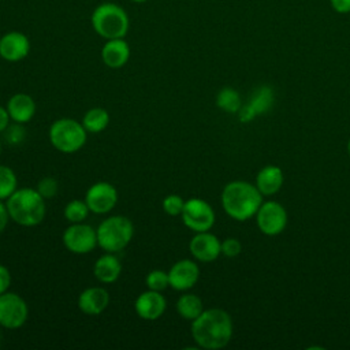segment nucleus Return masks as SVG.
Wrapping results in <instances>:
<instances>
[{"instance_id":"nucleus-4","label":"nucleus","mask_w":350,"mask_h":350,"mask_svg":"<svg viewBox=\"0 0 350 350\" xmlns=\"http://www.w3.org/2000/svg\"><path fill=\"white\" fill-rule=\"evenodd\" d=\"M90 25L96 34L104 40L124 38L130 29V18L127 11L118 3L104 1L93 10Z\"/></svg>"},{"instance_id":"nucleus-13","label":"nucleus","mask_w":350,"mask_h":350,"mask_svg":"<svg viewBox=\"0 0 350 350\" xmlns=\"http://www.w3.org/2000/svg\"><path fill=\"white\" fill-rule=\"evenodd\" d=\"M189 250L194 260L212 262L221 254V241L209 231L196 232L189 242Z\"/></svg>"},{"instance_id":"nucleus-26","label":"nucleus","mask_w":350,"mask_h":350,"mask_svg":"<svg viewBox=\"0 0 350 350\" xmlns=\"http://www.w3.org/2000/svg\"><path fill=\"white\" fill-rule=\"evenodd\" d=\"M90 209L85 200H71L64 206V217L70 223H82L86 220Z\"/></svg>"},{"instance_id":"nucleus-7","label":"nucleus","mask_w":350,"mask_h":350,"mask_svg":"<svg viewBox=\"0 0 350 350\" xmlns=\"http://www.w3.org/2000/svg\"><path fill=\"white\" fill-rule=\"evenodd\" d=\"M183 224L194 232L209 231L215 224V211L204 200L193 197L185 201L180 213Z\"/></svg>"},{"instance_id":"nucleus-15","label":"nucleus","mask_w":350,"mask_h":350,"mask_svg":"<svg viewBox=\"0 0 350 350\" xmlns=\"http://www.w3.org/2000/svg\"><path fill=\"white\" fill-rule=\"evenodd\" d=\"M275 101V94L271 86H260L250 97V100L241 107V109L238 111V116L239 120L242 123H247L250 120H253L256 116L262 115L265 112L269 111V108L272 107Z\"/></svg>"},{"instance_id":"nucleus-20","label":"nucleus","mask_w":350,"mask_h":350,"mask_svg":"<svg viewBox=\"0 0 350 350\" xmlns=\"http://www.w3.org/2000/svg\"><path fill=\"white\" fill-rule=\"evenodd\" d=\"M93 273L100 283H104V284L113 283L119 279L122 273V262L115 256V253L107 252L96 260L93 265Z\"/></svg>"},{"instance_id":"nucleus-29","label":"nucleus","mask_w":350,"mask_h":350,"mask_svg":"<svg viewBox=\"0 0 350 350\" xmlns=\"http://www.w3.org/2000/svg\"><path fill=\"white\" fill-rule=\"evenodd\" d=\"M36 189H37V191L41 194L42 198L51 200V198H53V197L57 194V191H59V183H57V180H56L55 178H52V176H44V178H41V179L38 180Z\"/></svg>"},{"instance_id":"nucleus-14","label":"nucleus","mask_w":350,"mask_h":350,"mask_svg":"<svg viewBox=\"0 0 350 350\" xmlns=\"http://www.w3.org/2000/svg\"><path fill=\"white\" fill-rule=\"evenodd\" d=\"M30 52L29 37L16 30L4 33L0 37V57L10 63H16L27 57Z\"/></svg>"},{"instance_id":"nucleus-11","label":"nucleus","mask_w":350,"mask_h":350,"mask_svg":"<svg viewBox=\"0 0 350 350\" xmlns=\"http://www.w3.org/2000/svg\"><path fill=\"white\" fill-rule=\"evenodd\" d=\"M85 202L96 215L108 213L118 202V190L109 182H96L86 190Z\"/></svg>"},{"instance_id":"nucleus-17","label":"nucleus","mask_w":350,"mask_h":350,"mask_svg":"<svg viewBox=\"0 0 350 350\" xmlns=\"http://www.w3.org/2000/svg\"><path fill=\"white\" fill-rule=\"evenodd\" d=\"M109 304V293L100 286L88 287L78 295L77 305L79 310L89 316H97L103 313Z\"/></svg>"},{"instance_id":"nucleus-19","label":"nucleus","mask_w":350,"mask_h":350,"mask_svg":"<svg viewBox=\"0 0 350 350\" xmlns=\"http://www.w3.org/2000/svg\"><path fill=\"white\" fill-rule=\"evenodd\" d=\"M5 108L12 122L25 124V123H29L36 115L37 105L30 94L16 93L10 97Z\"/></svg>"},{"instance_id":"nucleus-3","label":"nucleus","mask_w":350,"mask_h":350,"mask_svg":"<svg viewBox=\"0 0 350 350\" xmlns=\"http://www.w3.org/2000/svg\"><path fill=\"white\" fill-rule=\"evenodd\" d=\"M45 201L37 189L22 187L5 200V206L12 221L23 227H34L45 217Z\"/></svg>"},{"instance_id":"nucleus-8","label":"nucleus","mask_w":350,"mask_h":350,"mask_svg":"<svg viewBox=\"0 0 350 350\" xmlns=\"http://www.w3.org/2000/svg\"><path fill=\"white\" fill-rule=\"evenodd\" d=\"M27 302L16 293L0 294V325L7 329H18L27 321Z\"/></svg>"},{"instance_id":"nucleus-23","label":"nucleus","mask_w":350,"mask_h":350,"mask_svg":"<svg viewBox=\"0 0 350 350\" xmlns=\"http://www.w3.org/2000/svg\"><path fill=\"white\" fill-rule=\"evenodd\" d=\"M108 123H109V113L107 112V109L101 107H94L88 109L82 118V124L85 130L93 134L104 131Z\"/></svg>"},{"instance_id":"nucleus-31","label":"nucleus","mask_w":350,"mask_h":350,"mask_svg":"<svg viewBox=\"0 0 350 350\" xmlns=\"http://www.w3.org/2000/svg\"><path fill=\"white\" fill-rule=\"evenodd\" d=\"M242 250V245L237 238H226L221 241V254L226 257H237Z\"/></svg>"},{"instance_id":"nucleus-30","label":"nucleus","mask_w":350,"mask_h":350,"mask_svg":"<svg viewBox=\"0 0 350 350\" xmlns=\"http://www.w3.org/2000/svg\"><path fill=\"white\" fill-rule=\"evenodd\" d=\"M185 200L178 194H168L163 200V209L170 216H179L183 211Z\"/></svg>"},{"instance_id":"nucleus-34","label":"nucleus","mask_w":350,"mask_h":350,"mask_svg":"<svg viewBox=\"0 0 350 350\" xmlns=\"http://www.w3.org/2000/svg\"><path fill=\"white\" fill-rule=\"evenodd\" d=\"M10 215H8V211H7V206L4 204V201L0 200V234L5 230L8 221H10Z\"/></svg>"},{"instance_id":"nucleus-25","label":"nucleus","mask_w":350,"mask_h":350,"mask_svg":"<svg viewBox=\"0 0 350 350\" xmlns=\"http://www.w3.org/2000/svg\"><path fill=\"white\" fill-rule=\"evenodd\" d=\"M18 189V178L11 167L0 164V200L5 201Z\"/></svg>"},{"instance_id":"nucleus-33","label":"nucleus","mask_w":350,"mask_h":350,"mask_svg":"<svg viewBox=\"0 0 350 350\" xmlns=\"http://www.w3.org/2000/svg\"><path fill=\"white\" fill-rule=\"evenodd\" d=\"M331 7L338 14H349L350 12V0H329Z\"/></svg>"},{"instance_id":"nucleus-35","label":"nucleus","mask_w":350,"mask_h":350,"mask_svg":"<svg viewBox=\"0 0 350 350\" xmlns=\"http://www.w3.org/2000/svg\"><path fill=\"white\" fill-rule=\"evenodd\" d=\"M10 120H11V118H10V115H8L7 108L3 107V105H0V134L8 127Z\"/></svg>"},{"instance_id":"nucleus-5","label":"nucleus","mask_w":350,"mask_h":350,"mask_svg":"<svg viewBox=\"0 0 350 350\" xmlns=\"http://www.w3.org/2000/svg\"><path fill=\"white\" fill-rule=\"evenodd\" d=\"M97 232V246L104 252L116 253L123 250L134 235L133 221L122 215H113L104 219L98 227Z\"/></svg>"},{"instance_id":"nucleus-21","label":"nucleus","mask_w":350,"mask_h":350,"mask_svg":"<svg viewBox=\"0 0 350 350\" xmlns=\"http://www.w3.org/2000/svg\"><path fill=\"white\" fill-rule=\"evenodd\" d=\"M284 182V175L280 167L278 165H265L262 167L256 176V186L262 196L276 194Z\"/></svg>"},{"instance_id":"nucleus-32","label":"nucleus","mask_w":350,"mask_h":350,"mask_svg":"<svg viewBox=\"0 0 350 350\" xmlns=\"http://www.w3.org/2000/svg\"><path fill=\"white\" fill-rule=\"evenodd\" d=\"M10 286H11V273L5 265L0 264V294L8 291Z\"/></svg>"},{"instance_id":"nucleus-27","label":"nucleus","mask_w":350,"mask_h":350,"mask_svg":"<svg viewBox=\"0 0 350 350\" xmlns=\"http://www.w3.org/2000/svg\"><path fill=\"white\" fill-rule=\"evenodd\" d=\"M145 284L149 290H154V291L165 290L170 286L168 272H165L163 269L150 271L145 278Z\"/></svg>"},{"instance_id":"nucleus-16","label":"nucleus","mask_w":350,"mask_h":350,"mask_svg":"<svg viewBox=\"0 0 350 350\" xmlns=\"http://www.w3.org/2000/svg\"><path fill=\"white\" fill-rule=\"evenodd\" d=\"M167 308V301L161 291H154V290H146L141 293L135 302H134V309L135 313L142 319L148 321H154L163 316Z\"/></svg>"},{"instance_id":"nucleus-6","label":"nucleus","mask_w":350,"mask_h":350,"mask_svg":"<svg viewBox=\"0 0 350 350\" xmlns=\"http://www.w3.org/2000/svg\"><path fill=\"white\" fill-rule=\"evenodd\" d=\"M49 142L62 153L78 152L88 139V131L82 122L72 118H60L55 120L48 131Z\"/></svg>"},{"instance_id":"nucleus-12","label":"nucleus","mask_w":350,"mask_h":350,"mask_svg":"<svg viewBox=\"0 0 350 350\" xmlns=\"http://www.w3.org/2000/svg\"><path fill=\"white\" fill-rule=\"evenodd\" d=\"M200 279V267L194 260L182 258L172 264L168 271L170 287L176 291H187Z\"/></svg>"},{"instance_id":"nucleus-28","label":"nucleus","mask_w":350,"mask_h":350,"mask_svg":"<svg viewBox=\"0 0 350 350\" xmlns=\"http://www.w3.org/2000/svg\"><path fill=\"white\" fill-rule=\"evenodd\" d=\"M1 135L8 145H19L23 142L26 133L23 124L14 122V124H8V127L1 133Z\"/></svg>"},{"instance_id":"nucleus-9","label":"nucleus","mask_w":350,"mask_h":350,"mask_svg":"<svg viewBox=\"0 0 350 350\" xmlns=\"http://www.w3.org/2000/svg\"><path fill=\"white\" fill-rule=\"evenodd\" d=\"M64 247L74 254H88L97 246L96 228L86 223H70L63 235Z\"/></svg>"},{"instance_id":"nucleus-24","label":"nucleus","mask_w":350,"mask_h":350,"mask_svg":"<svg viewBox=\"0 0 350 350\" xmlns=\"http://www.w3.org/2000/svg\"><path fill=\"white\" fill-rule=\"evenodd\" d=\"M216 105L227 113H238V111L242 107V101L238 90L230 86L221 88L216 96Z\"/></svg>"},{"instance_id":"nucleus-1","label":"nucleus","mask_w":350,"mask_h":350,"mask_svg":"<svg viewBox=\"0 0 350 350\" xmlns=\"http://www.w3.org/2000/svg\"><path fill=\"white\" fill-rule=\"evenodd\" d=\"M191 338L197 347L217 350L226 347L234 332L231 316L220 308L204 309V312L191 321Z\"/></svg>"},{"instance_id":"nucleus-38","label":"nucleus","mask_w":350,"mask_h":350,"mask_svg":"<svg viewBox=\"0 0 350 350\" xmlns=\"http://www.w3.org/2000/svg\"><path fill=\"white\" fill-rule=\"evenodd\" d=\"M1 144L3 142H1V134H0V153H1Z\"/></svg>"},{"instance_id":"nucleus-22","label":"nucleus","mask_w":350,"mask_h":350,"mask_svg":"<svg viewBox=\"0 0 350 350\" xmlns=\"http://www.w3.org/2000/svg\"><path fill=\"white\" fill-rule=\"evenodd\" d=\"M175 309L182 319L193 321L204 312V304L197 294L185 293L178 298L175 304Z\"/></svg>"},{"instance_id":"nucleus-10","label":"nucleus","mask_w":350,"mask_h":350,"mask_svg":"<svg viewBox=\"0 0 350 350\" xmlns=\"http://www.w3.org/2000/svg\"><path fill=\"white\" fill-rule=\"evenodd\" d=\"M256 223L262 234L279 235L287 226V212L278 201H265L256 212Z\"/></svg>"},{"instance_id":"nucleus-37","label":"nucleus","mask_w":350,"mask_h":350,"mask_svg":"<svg viewBox=\"0 0 350 350\" xmlns=\"http://www.w3.org/2000/svg\"><path fill=\"white\" fill-rule=\"evenodd\" d=\"M347 153H349V156H350V139H349V142H347Z\"/></svg>"},{"instance_id":"nucleus-36","label":"nucleus","mask_w":350,"mask_h":350,"mask_svg":"<svg viewBox=\"0 0 350 350\" xmlns=\"http://www.w3.org/2000/svg\"><path fill=\"white\" fill-rule=\"evenodd\" d=\"M130 1H133V3H138V4H141V3H146L148 0H130Z\"/></svg>"},{"instance_id":"nucleus-2","label":"nucleus","mask_w":350,"mask_h":350,"mask_svg":"<svg viewBox=\"0 0 350 350\" xmlns=\"http://www.w3.org/2000/svg\"><path fill=\"white\" fill-rule=\"evenodd\" d=\"M262 204V194L256 185L246 180L228 182L221 191V206L234 220L246 221L256 216Z\"/></svg>"},{"instance_id":"nucleus-18","label":"nucleus","mask_w":350,"mask_h":350,"mask_svg":"<svg viewBox=\"0 0 350 350\" xmlns=\"http://www.w3.org/2000/svg\"><path fill=\"white\" fill-rule=\"evenodd\" d=\"M130 45L124 38L105 40L101 48V60L109 68H122L130 59Z\"/></svg>"}]
</instances>
